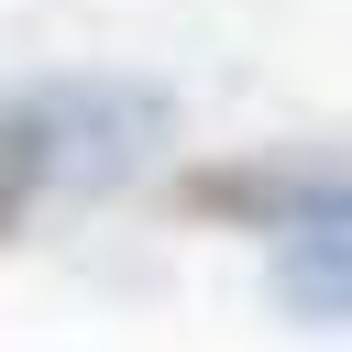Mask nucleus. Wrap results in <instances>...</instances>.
Listing matches in <instances>:
<instances>
[{
    "instance_id": "f257e3e1",
    "label": "nucleus",
    "mask_w": 352,
    "mask_h": 352,
    "mask_svg": "<svg viewBox=\"0 0 352 352\" xmlns=\"http://www.w3.org/2000/svg\"><path fill=\"white\" fill-rule=\"evenodd\" d=\"M176 99L154 77H22L0 88V187L33 209L44 187H110L165 143Z\"/></svg>"
},
{
    "instance_id": "f03ea898",
    "label": "nucleus",
    "mask_w": 352,
    "mask_h": 352,
    "mask_svg": "<svg viewBox=\"0 0 352 352\" xmlns=\"http://www.w3.org/2000/svg\"><path fill=\"white\" fill-rule=\"evenodd\" d=\"M165 209L198 231H341L352 220V143H253V154H209L165 176Z\"/></svg>"
},
{
    "instance_id": "7ed1b4c3",
    "label": "nucleus",
    "mask_w": 352,
    "mask_h": 352,
    "mask_svg": "<svg viewBox=\"0 0 352 352\" xmlns=\"http://www.w3.org/2000/svg\"><path fill=\"white\" fill-rule=\"evenodd\" d=\"M264 297H275L286 319H319V330H341V319H352V220H341V231H297V242H275V264H264Z\"/></svg>"
},
{
    "instance_id": "20e7f679",
    "label": "nucleus",
    "mask_w": 352,
    "mask_h": 352,
    "mask_svg": "<svg viewBox=\"0 0 352 352\" xmlns=\"http://www.w3.org/2000/svg\"><path fill=\"white\" fill-rule=\"evenodd\" d=\"M11 231H22V198H11V187H0V242H11Z\"/></svg>"
}]
</instances>
